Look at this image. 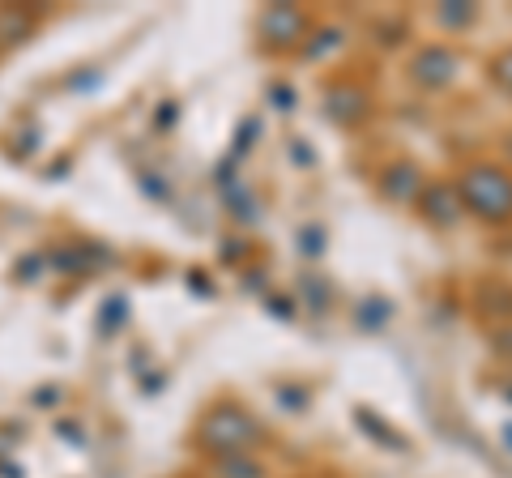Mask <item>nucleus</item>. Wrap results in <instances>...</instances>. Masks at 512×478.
<instances>
[{
  "label": "nucleus",
  "mask_w": 512,
  "mask_h": 478,
  "mask_svg": "<svg viewBox=\"0 0 512 478\" xmlns=\"http://www.w3.org/2000/svg\"><path fill=\"white\" fill-rule=\"evenodd\" d=\"M222 478H261V466L248 457H227L222 461Z\"/></svg>",
  "instance_id": "obj_5"
},
{
  "label": "nucleus",
  "mask_w": 512,
  "mask_h": 478,
  "mask_svg": "<svg viewBox=\"0 0 512 478\" xmlns=\"http://www.w3.org/2000/svg\"><path fill=\"white\" fill-rule=\"evenodd\" d=\"M508 154H512V141H508Z\"/></svg>",
  "instance_id": "obj_7"
},
{
  "label": "nucleus",
  "mask_w": 512,
  "mask_h": 478,
  "mask_svg": "<svg viewBox=\"0 0 512 478\" xmlns=\"http://www.w3.org/2000/svg\"><path fill=\"white\" fill-rule=\"evenodd\" d=\"M256 436H261V432H256V423L244 419L239 410H218L201 427V440L210 444V449H222L227 457H244V449H248Z\"/></svg>",
  "instance_id": "obj_2"
},
{
  "label": "nucleus",
  "mask_w": 512,
  "mask_h": 478,
  "mask_svg": "<svg viewBox=\"0 0 512 478\" xmlns=\"http://www.w3.org/2000/svg\"><path fill=\"white\" fill-rule=\"evenodd\" d=\"M457 197L470 214L487 218V222H504V218H512V175L500 171L495 163H474L461 171Z\"/></svg>",
  "instance_id": "obj_1"
},
{
  "label": "nucleus",
  "mask_w": 512,
  "mask_h": 478,
  "mask_svg": "<svg viewBox=\"0 0 512 478\" xmlns=\"http://www.w3.org/2000/svg\"><path fill=\"white\" fill-rule=\"evenodd\" d=\"M423 214H427L431 222H440V227L457 222V218H461V197H457V188H448V184L431 188V193L423 197Z\"/></svg>",
  "instance_id": "obj_4"
},
{
  "label": "nucleus",
  "mask_w": 512,
  "mask_h": 478,
  "mask_svg": "<svg viewBox=\"0 0 512 478\" xmlns=\"http://www.w3.org/2000/svg\"><path fill=\"white\" fill-rule=\"evenodd\" d=\"M491 77H495V82H500V86L512 94V47H508V52H504V56L491 65Z\"/></svg>",
  "instance_id": "obj_6"
},
{
  "label": "nucleus",
  "mask_w": 512,
  "mask_h": 478,
  "mask_svg": "<svg viewBox=\"0 0 512 478\" xmlns=\"http://www.w3.org/2000/svg\"><path fill=\"white\" fill-rule=\"evenodd\" d=\"M457 73V56L448 52V47H427V52L414 60V77H419L423 86H448Z\"/></svg>",
  "instance_id": "obj_3"
}]
</instances>
